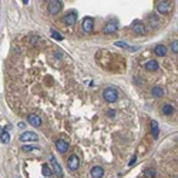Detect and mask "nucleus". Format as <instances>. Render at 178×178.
Returning <instances> with one entry per match:
<instances>
[{"label": "nucleus", "instance_id": "nucleus-1", "mask_svg": "<svg viewBox=\"0 0 178 178\" xmlns=\"http://www.w3.org/2000/svg\"><path fill=\"white\" fill-rule=\"evenodd\" d=\"M103 97L107 103H116L117 100H118V91H117L116 88H111V87L104 88Z\"/></svg>", "mask_w": 178, "mask_h": 178}, {"label": "nucleus", "instance_id": "nucleus-2", "mask_svg": "<svg viewBox=\"0 0 178 178\" xmlns=\"http://www.w3.org/2000/svg\"><path fill=\"white\" fill-rule=\"evenodd\" d=\"M50 161H51V170H53V174H56V177L57 178H63L64 177V172H63V168L60 167V164H58V161L56 160V157L54 155H50Z\"/></svg>", "mask_w": 178, "mask_h": 178}, {"label": "nucleus", "instance_id": "nucleus-3", "mask_svg": "<svg viewBox=\"0 0 178 178\" xmlns=\"http://www.w3.org/2000/svg\"><path fill=\"white\" fill-rule=\"evenodd\" d=\"M118 27H120V24H118V20H116V19H113V20H110L106 24V27H104V34H113L116 33L117 30H118Z\"/></svg>", "mask_w": 178, "mask_h": 178}, {"label": "nucleus", "instance_id": "nucleus-4", "mask_svg": "<svg viewBox=\"0 0 178 178\" xmlns=\"http://www.w3.org/2000/svg\"><path fill=\"white\" fill-rule=\"evenodd\" d=\"M61 7H63V2L61 0H50L49 3V12L50 14H57L58 12H61Z\"/></svg>", "mask_w": 178, "mask_h": 178}, {"label": "nucleus", "instance_id": "nucleus-5", "mask_svg": "<svg viewBox=\"0 0 178 178\" xmlns=\"http://www.w3.org/2000/svg\"><path fill=\"white\" fill-rule=\"evenodd\" d=\"M157 12L160 13V14H167V13H170L171 12L170 0H161V2L157 4Z\"/></svg>", "mask_w": 178, "mask_h": 178}, {"label": "nucleus", "instance_id": "nucleus-6", "mask_svg": "<svg viewBox=\"0 0 178 178\" xmlns=\"http://www.w3.org/2000/svg\"><path fill=\"white\" fill-rule=\"evenodd\" d=\"M131 30H133V33L137 34V36H143L145 33V27H144V23L140 20H135L131 26Z\"/></svg>", "mask_w": 178, "mask_h": 178}, {"label": "nucleus", "instance_id": "nucleus-7", "mask_svg": "<svg viewBox=\"0 0 178 178\" xmlns=\"http://www.w3.org/2000/svg\"><path fill=\"white\" fill-rule=\"evenodd\" d=\"M67 167H69V170L70 171H76L77 168L80 167V160H79V157L77 155H70L69 157V160H67Z\"/></svg>", "mask_w": 178, "mask_h": 178}, {"label": "nucleus", "instance_id": "nucleus-8", "mask_svg": "<svg viewBox=\"0 0 178 178\" xmlns=\"http://www.w3.org/2000/svg\"><path fill=\"white\" fill-rule=\"evenodd\" d=\"M93 27H94V20L91 17H86L81 23V29H83L84 33H91L93 32Z\"/></svg>", "mask_w": 178, "mask_h": 178}, {"label": "nucleus", "instance_id": "nucleus-9", "mask_svg": "<svg viewBox=\"0 0 178 178\" xmlns=\"http://www.w3.org/2000/svg\"><path fill=\"white\" fill-rule=\"evenodd\" d=\"M63 21H64L67 26H73L76 21H77V12H76V10H71V12H69L66 16H64Z\"/></svg>", "mask_w": 178, "mask_h": 178}, {"label": "nucleus", "instance_id": "nucleus-10", "mask_svg": "<svg viewBox=\"0 0 178 178\" xmlns=\"http://www.w3.org/2000/svg\"><path fill=\"white\" fill-rule=\"evenodd\" d=\"M37 134L36 133H33V131H26V133H23L20 135V140L23 141V143H34V141H37Z\"/></svg>", "mask_w": 178, "mask_h": 178}, {"label": "nucleus", "instance_id": "nucleus-11", "mask_svg": "<svg viewBox=\"0 0 178 178\" xmlns=\"http://www.w3.org/2000/svg\"><path fill=\"white\" fill-rule=\"evenodd\" d=\"M56 148H57L58 153L64 154V153H67V151H69V144H67L64 140H57V141H56Z\"/></svg>", "mask_w": 178, "mask_h": 178}, {"label": "nucleus", "instance_id": "nucleus-12", "mask_svg": "<svg viewBox=\"0 0 178 178\" xmlns=\"http://www.w3.org/2000/svg\"><path fill=\"white\" fill-rule=\"evenodd\" d=\"M29 123L34 127H40L42 125V118L37 116V114H30L29 116Z\"/></svg>", "mask_w": 178, "mask_h": 178}, {"label": "nucleus", "instance_id": "nucleus-13", "mask_svg": "<svg viewBox=\"0 0 178 178\" xmlns=\"http://www.w3.org/2000/svg\"><path fill=\"white\" fill-rule=\"evenodd\" d=\"M104 175V170L101 167H93L91 168V177L93 178H103Z\"/></svg>", "mask_w": 178, "mask_h": 178}, {"label": "nucleus", "instance_id": "nucleus-14", "mask_svg": "<svg viewBox=\"0 0 178 178\" xmlns=\"http://www.w3.org/2000/svg\"><path fill=\"white\" fill-rule=\"evenodd\" d=\"M154 53L157 54L158 57H164L167 54V47L164 44H158L155 46V49H154Z\"/></svg>", "mask_w": 178, "mask_h": 178}, {"label": "nucleus", "instance_id": "nucleus-15", "mask_svg": "<svg viewBox=\"0 0 178 178\" xmlns=\"http://www.w3.org/2000/svg\"><path fill=\"white\" fill-rule=\"evenodd\" d=\"M144 69L148 71H155V70H158V63L155 60H150V61H147L144 64Z\"/></svg>", "mask_w": 178, "mask_h": 178}, {"label": "nucleus", "instance_id": "nucleus-16", "mask_svg": "<svg viewBox=\"0 0 178 178\" xmlns=\"http://www.w3.org/2000/svg\"><path fill=\"white\" fill-rule=\"evenodd\" d=\"M151 133H153V138H154V140H157L158 134H160V128H158V123L155 120L151 121Z\"/></svg>", "mask_w": 178, "mask_h": 178}, {"label": "nucleus", "instance_id": "nucleus-17", "mask_svg": "<svg viewBox=\"0 0 178 178\" xmlns=\"http://www.w3.org/2000/svg\"><path fill=\"white\" fill-rule=\"evenodd\" d=\"M0 141H2L3 144H9V143H10V134H9V131L0 130Z\"/></svg>", "mask_w": 178, "mask_h": 178}, {"label": "nucleus", "instance_id": "nucleus-18", "mask_svg": "<svg viewBox=\"0 0 178 178\" xmlns=\"http://www.w3.org/2000/svg\"><path fill=\"white\" fill-rule=\"evenodd\" d=\"M151 94H153L155 98H160V97L164 95V90H162L160 86H155V87H153V90H151Z\"/></svg>", "mask_w": 178, "mask_h": 178}, {"label": "nucleus", "instance_id": "nucleus-19", "mask_svg": "<svg viewBox=\"0 0 178 178\" xmlns=\"http://www.w3.org/2000/svg\"><path fill=\"white\" fill-rule=\"evenodd\" d=\"M162 113H164L165 116H171V114L174 113V108H172L171 104H165V106L162 107Z\"/></svg>", "mask_w": 178, "mask_h": 178}, {"label": "nucleus", "instance_id": "nucleus-20", "mask_svg": "<svg viewBox=\"0 0 178 178\" xmlns=\"http://www.w3.org/2000/svg\"><path fill=\"white\" fill-rule=\"evenodd\" d=\"M155 175H157V172H155V170H153V168H147V170L144 171L145 178H154Z\"/></svg>", "mask_w": 178, "mask_h": 178}, {"label": "nucleus", "instance_id": "nucleus-21", "mask_svg": "<svg viewBox=\"0 0 178 178\" xmlns=\"http://www.w3.org/2000/svg\"><path fill=\"white\" fill-rule=\"evenodd\" d=\"M43 175H44V177H51V175H53V170H51L47 164L43 165Z\"/></svg>", "mask_w": 178, "mask_h": 178}, {"label": "nucleus", "instance_id": "nucleus-22", "mask_svg": "<svg viewBox=\"0 0 178 178\" xmlns=\"http://www.w3.org/2000/svg\"><path fill=\"white\" fill-rule=\"evenodd\" d=\"M50 33H51V37H53V39H56V40H58V42H61L63 39H64V37H63V36H61V34L58 33V32H56V30H54V29H51V30H50Z\"/></svg>", "mask_w": 178, "mask_h": 178}, {"label": "nucleus", "instance_id": "nucleus-23", "mask_svg": "<svg viewBox=\"0 0 178 178\" xmlns=\"http://www.w3.org/2000/svg\"><path fill=\"white\" fill-rule=\"evenodd\" d=\"M37 147H34V145H23V151H26V153H29V151H33V150H36Z\"/></svg>", "mask_w": 178, "mask_h": 178}, {"label": "nucleus", "instance_id": "nucleus-24", "mask_svg": "<svg viewBox=\"0 0 178 178\" xmlns=\"http://www.w3.org/2000/svg\"><path fill=\"white\" fill-rule=\"evenodd\" d=\"M171 50H172V53H175V54L178 53V42H177V40L171 44Z\"/></svg>", "mask_w": 178, "mask_h": 178}, {"label": "nucleus", "instance_id": "nucleus-25", "mask_svg": "<svg viewBox=\"0 0 178 178\" xmlns=\"http://www.w3.org/2000/svg\"><path fill=\"white\" fill-rule=\"evenodd\" d=\"M135 161H137V155H133V158H131V161L128 162V165L131 167V165H134L135 164Z\"/></svg>", "mask_w": 178, "mask_h": 178}, {"label": "nucleus", "instance_id": "nucleus-26", "mask_svg": "<svg viewBox=\"0 0 178 178\" xmlns=\"http://www.w3.org/2000/svg\"><path fill=\"white\" fill-rule=\"evenodd\" d=\"M107 114H108V117H111V118H113V117L116 116V111H114V110H110V111H108Z\"/></svg>", "mask_w": 178, "mask_h": 178}, {"label": "nucleus", "instance_id": "nucleus-27", "mask_svg": "<svg viewBox=\"0 0 178 178\" xmlns=\"http://www.w3.org/2000/svg\"><path fill=\"white\" fill-rule=\"evenodd\" d=\"M116 46H120V47H127V44H125V43H123V42H117Z\"/></svg>", "mask_w": 178, "mask_h": 178}, {"label": "nucleus", "instance_id": "nucleus-28", "mask_svg": "<svg viewBox=\"0 0 178 178\" xmlns=\"http://www.w3.org/2000/svg\"><path fill=\"white\" fill-rule=\"evenodd\" d=\"M21 2H23V4H27V3H29V0H21Z\"/></svg>", "mask_w": 178, "mask_h": 178}]
</instances>
